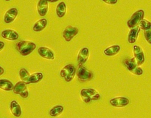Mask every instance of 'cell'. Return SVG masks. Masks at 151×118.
I'll return each instance as SVG.
<instances>
[{
  "label": "cell",
  "instance_id": "obj_24",
  "mask_svg": "<svg viewBox=\"0 0 151 118\" xmlns=\"http://www.w3.org/2000/svg\"><path fill=\"white\" fill-rule=\"evenodd\" d=\"M19 75L22 80L25 82L27 84H30L29 80L30 75L27 69L24 68H22L19 71Z\"/></svg>",
  "mask_w": 151,
  "mask_h": 118
},
{
  "label": "cell",
  "instance_id": "obj_5",
  "mask_svg": "<svg viewBox=\"0 0 151 118\" xmlns=\"http://www.w3.org/2000/svg\"><path fill=\"white\" fill-rule=\"evenodd\" d=\"M145 12L143 9H139L135 12L132 15L129 20L127 21V26L129 28H134L140 23L144 19Z\"/></svg>",
  "mask_w": 151,
  "mask_h": 118
},
{
  "label": "cell",
  "instance_id": "obj_26",
  "mask_svg": "<svg viewBox=\"0 0 151 118\" xmlns=\"http://www.w3.org/2000/svg\"><path fill=\"white\" fill-rule=\"evenodd\" d=\"M102 1L109 5H114L118 2V0H102Z\"/></svg>",
  "mask_w": 151,
  "mask_h": 118
},
{
  "label": "cell",
  "instance_id": "obj_8",
  "mask_svg": "<svg viewBox=\"0 0 151 118\" xmlns=\"http://www.w3.org/2000/svg\"><path fill=\"white\" fill-rule=\"evenodd\" d=\"M139 27L143 29L146 40L151 44V22L145 19H143L139 24Z\"/></svg>",
  "mask_w": 151,
  "mask_h": 118
},
{
  "label": "cell",
  "instance_id": "obj_6",
  "mask_svg": "<svg viewBox=\"0 0 151 118\" xmlns=\"http://www.w3.org/2000/svg\"><path fill=\"white\" fill-rule=\"evenodd\" d=\"M77 75L78 80L81 82H88L91 81L93 78V74L91 71L82 65H78Z\"/></svg>",
  "mask_w": 151,
  "mask_h": 118
},
{
  "label": "cell",
  "instance_id": "obj_28",
  "mask_svg": "<svg viewBox=\"0 0 151 118\" xmlns=\"http://www.w3.org/2000/svg\"><path fill=\"white\" fill-rule=\"evenodd\" d=\"M0 69H1V73H0V75H2L4 73V69L1 66L0 67Z\"/></svg>",
  "mask_w": 151,
  "mask_h": 118
},
{
  "label": "cell",
  "instance_id": "obj_16",
  "mask_svg": "<svg viewBox=\"0 0 151 118\" xmlns=\"http://www.w3.org/2000/svg\"><path fill=\"white\" fill-rule=\"evenodd\" d=\"M38 13L41 17H45L48 10V2L47 0H39L37 5Z\"/></svg>",
  "mask_w": 151,
  "mask_h": 118
},
{
  "label": "cell",
  "instance_id": "obj_7",
  "mask_svg": "<svg viewBox=\"0 0 151 118\" xmlns=\"http://www.w3.org/2000/svg\"><path fill=\"white\" fill-rule=\"evenodd\" d=\"M27 85V83L23 81L18 82L14 85V93L20 95L23 98H27L29 95Z\"/></svg>",
  "mask_w": 151,
  "mask_h": 118
},
{
  "label": "cell",
  "instance_id": "obj_29",
  "mask_svg": "<svg viewBox=\"0 0 151 118\" xmlns=\"http://www.w3.org/2000/svg\"><path fill=\"white\" fill-rule=\"evenodd\" d=\"M48 2L50 3H55L58 1L60 0H47Z\"/></svg>",
  "mask_w": 151,
  "mask_h": 118
},
{
  "label": "cell",
  "instance_id": "obj_21",
  "mask_svg": "<svg viewBox=\"0 0 151 118\" xmlns=\"http://www.w3.org/2000/svg\"><path fill=\"white\" fill-rule=\"evenodd\" d=\"M67 5L64 2L61 1L58 4L56 8V13L58 17L61 18L66 15Z\"/></svg>",
  "mask_w": 151,
  "mask_h": 118
},
{
  "label": "cell",
  "instance_id": "obj_2",
  "mask_svg": "<svg viewBox=\"0 0 151 118\" xmlns=\"http://www.w3.org/2000/svg\"><path fill=\"white\" fill-rule=\"evenodd\" d=\"M80 96L83 101L89 104L92 101L99 100L101 96L99 92L93 88H83L80 91Z\"/></svg>",
  "mask_w": 151,
  "mask_h": 118
},
{
  "label": "cell",
  "instance_id": "obj_23",
  "mask_svg": "<svg viewBox=\"0 0 151 118\" xmlns=\"http://www.w3.org/2000/svg\"><path fill=\"white\" fill-rule=\"evenodd\" d=\"M64 110V107L61 105L54 106L49 111V114L52 117H56L61 114Z\"/></svg>",
  "mask_w": 151,
  "mask_h": 118
},
{
  "label": "cell",
  "instance_id": "obj_18",
  "mask_svg": "<svg viewBox=\"0 0 151 118\" xmlns=\"http://www.w3.org/2000/svg\"><path fill=\"white\" fill-rule=\"evenodd\" d=\"M140 29L141 28L139 26H136L131 29L128 36V41L129 43H134L136 42Z\"/></svg>",
  "mask_w": 151,
  "mask_h": 118
},
{
  "label": "cell",
  "instance_id": "obj_3",
  "mask_svg": "<svg viewBox=\"0 0 151 118\" xmlns=\"http://www.w3.org/2000/svg\"><path fill=\"white\" fill-rule=\"evenodd\" d=\"M76 72V69L72 64L65 65L60 72V75L67 82H70L74 79Z\"/></svg>",
  "mask_w": 151,
  "mask_h": 118
},
{
  "label": "cell",
  "instance_id": "obj_14",
  "mask_svg": "<svg viewBox=\"0 0 151 118\" xmlns=\"http://www.w3.org/2000/svg\"><path fill=\"white\" fill-rule=\"evenodd\" d=\"M1 35L4 39L11 41L17 40L19 37V34L16 31L11 29L3 30L1 32Z\"/></svg>",
  "mask_w": 151,
  "mask_h": 118
},
{
  "label": "cell",
  "instance_id": "obj_20",
  "mask_svg": "<svg viewBox=\"0 0 151 118\" xmlns=\"http://www.w3.org/2000/svg\"><path fill=\"white\" fill-rule=\"evenodd\" d=\"M47 21L45 18L40 19L34 24L33 30L35 32L43 31L47 26Z\"/></svg>",
  "mask_w": 151,
  "mask_h": 118
},
{
  "label": "cell",
  "instance_id": "obj_4",
  "mask_svg": "<svg viewBox=\"0 0 151 118\" xmlns=\"http://www.w3.org/2000/svg\"><path fill=\"white\" fill-rule=\"evenodd\" d=\"M123 63L128 70L134 74L137 75L143 74V70L138 65L135 57L125 59L124 60Z\"/></svg>",
  "mask_w": 151,
  "mask_h": 118
},
{
  "label": "cell",
  "instance_id": "obj_1",
  "mask_svg": "<svg viewBox=\"0 0 151 118\" xmlns=\"http://www.w3.org/2000/svg\"><path fill=\"white\" fill-rule=\"evenodd\" d=\"M16 47L22 56H26L35 50L37 45L34 43L30 41H21L17 43Z\"/></svg>",
  "mask_w": 151,
  "mask_h": 118
},
{
  "label": "cell",
  "instance_id": "obj_11",
  "mask_svg": "<svg viewBox=\"0 0 151 118\" xmlns=\"http://www.w3.org/2000/svg\"><path fill=\"white\" fill-rule=\"evenodd\" d=\"M109 103L114 107H122L128 105L129 103V100L124 97H117L111 99Z\"/></svg>",
  "mask_w": 151,
  "mask_h": 118
},
{
  "label": "cell",
  "instance_id": "obj_9",
  "mask_svg": "<svg viewBox=\"0 0 151 118\" xmlns=\"http://www.w3.org/2000/svg\"><path fill=\"white\" fill-rule=\"evenodd\" d=\"M79 30L78 28L69 25L64 29L63 36L67 42H70L78 34Z\"/></svg>",
  "mask_w": 151,
  "mask_h": 118
},
{
  "label": "cell",
  "instance_id": "obj_15",
  "mask_svg": "<svg viewBox=\"0 0 151 118\" xmlns=\"http://www.w3.org/2000/svg\"><path fill=\"white\" fill-rule=\"evenodd\" d=\"M89 56V50L88 48L85 47L81 49L77 56L78 65H83L88 59Z\"/></svg>",
  "mask_w": 151,
  "mask_h": 118
},
{
  "label": "cell",
  "instance_id": "obj_10",
  "mask_svg": "<svg viewBox=\"0 0 151 118\" xmlns=\"http://www.w3.org/2000/svg\"><path fill=\"white\" fill-rule=\"evenodd\" d=\"M18 14L17 8H12L6 12L4 17V22L6 24L12 23L15 20Z\"/></svg>",
  "mask_w": 151,
  "mask_h": 118
},
{
  "label": "cell",
  "instance_id": "obj_19",
  "mask_svg": "<svg viewBox=\"0 0 151 118\" xmlns=\"http://www.w3.org/2000/svg\"><path fill=\"white\" fill-rule=\"evenodd\" d=\"M14 88V84L9 80L6 79L0 80V88L1 89L6 91L13 90Z\"/></svg>",
  "mask_w": 151,
  "mask_h": 118
},
{
  "label": "cell",
  "instance_id": "obj_22",
  "mask_svg": "<svg viewBox=\"0 0 151 118\" xmlns=\"http://www.w3.org/2000/svg\"><path fill=\"white\" fill-rule=\"evenodd\" d=\"M121 49V47L118 45H113L106 48L104 51V53L107 56H114L118 53Z\"/></svg>",
  "mask_w": 151,
  "mask_h": 118
},
{
  "label": "cell",
  "instance_id": "obj_25",
  "mask_svg": "<svg viewBox=\"0 0 151 118\" xmlns=\"http://www.w3.org/2000/svg\"><path fill=\"white\" fill-rule=\"evenodd\" d=\"M43 78V75L41 72H36L31 75L29 77L30 83H36L39 82Z\"/></svg>",
  "mask_w": 151,
  "mask_h": 118
},
{
  "label": "cell",
  "instance_id": "obj_17",
  "mask_svg": "<svg viewBox=\"0 0 151 118\" xmlns=\"http://www.w3.org/2000/svg\"><path fill=\"white\" fill-rule=\"evenodd\" d=\"M10 110L15 117H20L22 115V108L16 100H13L11 101L10 104Z\"/></svg>",
  "mask_w": 151,
  "mask_h": 118
},
{
  "label": "cell",
  "instance_id": "obj_27",
  "mask_svg": "<svg viewBox=\"0 0 151 118\" xmlns=\"http://www.w3.org/2000/svg\"><path fill=\"white\" fill-rule=\"evenodd\" d=\"M0 44H1V46H0V50H2V49L4 48V46H5V43H4V42L1 41L0 42Z\"/></svg>",
  "mask_w": 151,
  "mask_h": 118
},
{
  "label": "cell",
  "instance_id": "obj_12",
  "mask_svg": "<svg viewBox=\"0 0 151 118\" xmlns=\"http://www.w3.org/2000/svg\"><path fill=\"white\" fill-rule=\"evenodd\" d=\"M38 53L40 56L48 60H53L55 59L53 51L47 47H40L38 49Z\"/></svg>",
  "mask_w": 151,
  "mask_h": 118
},
{
  "label": "cell",
  "instance_id": "obj_30",
  "mask_svg": "<svg viewBox=\"0 0 151 118\" xmlns=\"http://www.w3.org/2000/svg\"><path fill=\"white\" fill-rule=\"evenodd\" d=\"M5 1H11V0H5Z\"/></svg>",
  "mask_w": 151,
  "mask_h": 118
},
{
  "label": "cell",
  "instance_id": "obj_13",
  "mask_svg": "<svg viewBox=\"0 0 151 118\" xmlns=\"http://www.w3.org/2000/svg\"><path fill=\"white\" fill-rule=\"evenodd\" d=\"M134 57L136 59L138 65H141L145 62V58L144 53L139 46L134 45L133 47Z\"/></svg>",
  "mask_w": 151,
  "mask_h": 118
}]
</instances>
